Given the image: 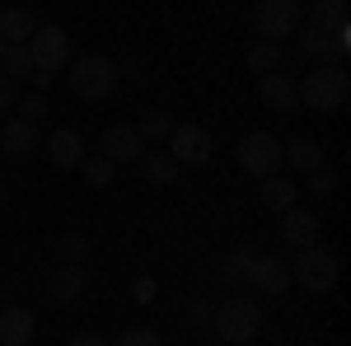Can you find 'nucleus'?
I'll use <instances>...</instances> for the list:
<instances>
[{
	"label": "nucleus",
	"instance_id": "f257e3e1",
	"mask_svg": "<svg viewBox=\"0 0 351 346\" xmlns=\"http://www.w3.org/2000/svg\"><path fill=\"white\" fill-rule=\"evenodd\" d=\"M351 94V75L347 66H319V71H309L304 80L295 84V99L304 108H314V112H332V108H342Z\"/></svg>",
	"mask_w": 351,
	"mask_h": 346
},
{
	"label": "nucleus",
	"instance_id": "f03ea898",
	"mask_svg": "<svg viewBox=\"0 0 351 346\" xmlns=\"http://www.w3.org/2000/svg\"><path fill=\"white\" fill-rule=\"evenodd\" d=\"M211 328H216L220 342L243 346V342H253V337H258V328H263V309H258L253 299L234 295V299H225V304L211 309Z\"/></svg>",
	"mask_w": 351,
	"mask_h": 346
},
{
	"label": "nucleus",
	"instance_id": "7ed1b4c3",
	"mask_svg": "<svg viewBox=\"0 0 351 346\" xmlns=\"http://www.w3.org/2000/svg\"><path fill=\"white\" fill-rule=\"evenodd\" d=\"M117 61L112 56H80V61H71V89L80 94V99H108L112 89H117Z\"/></svg>",
	"mask_w": 351,
	"mask_h": 346
},
{
	"label": "nucleus",
	"instance_id": "20e7f679",
	"mask_svg": "<svg viewBox=\"0 0 351 346\" xmlns=\"http://www.w3.org/2000/svg\"><path fill=\"white\" fill-rule=\"evenodd\" d=\"M300 24H304V10H300V0H258V5H253V28H258L267 42H281V38H291Z\"/></svg>",
	"mask_w": 351,
	"mask_h": 346
},
{
	"label": "nucleus",
	"instance_id": "39448f33",
	"mask_svg": "<svg viewBox=\"0 0 351 346\" xmlns=\"http://www.w3.org/2000/svg\"><path fill=\"white\" fill-rule=\"evenodd\" d=\"M291 276H295L304 291L328 295L332 286H337V258H332V253H324L319 243H309V248H300V258H295V267H291Z\"/></svg>",
	"mask_w": 351,
	"mask_h": 346
},
{
	"label": "nucleus",
	"instance_id": "423d86ee",
	"mask_svg": "<svg viewBox=\"0 0 351 346\" xmlns=\"http://www.w3.org/2000/svg\"><path fill=\"white\" fill-rule=\"evenodd\" d=\"M28 56H33V71L56 75V71L71 61V38H66V28L38 24V28H33V38H28Z\"/></svg>",
	"mask_w": 351,
	"mask_h": 346
},
{
	"label": "nucleus",
	"instance_id": "0eeeda50",
	"mask_svg": "<svg viewBox=\"0 0 351 346\" xmlns=\"http://www.w3.org/2000/svg\"><path fill=\"white\" fill-rule=\"evenodd\" d=\"M239 164L243 173H253V178H267L281 169V140L271 132H248L239 140Z\"/></svg>",
	"mask_w": 351,
	"mask_h": 346
},
{
	"label": "nucleus",
	"instance_id": "6e6552de",
	"mask_svg": "<svg viewBox=\"0 0 351 346\" xmlns=\"http://www.w3.org/2000/svg\"><path fill=\"white\" fill-rule=\"evenodd\" d=\"M169 145H173V164H206L211 155H216V140H211V132H206V127H197V122L173 127Z\"/></svg>",
	"mask_w": 351,
	"mask_h": 346
},
{
	"label": "nucleus",
	"instance_id": "1a4fd4ad",
	"mask_svg": "<svg viewBox=\"0 0 351 346\" xmlns=\"http://www.w3.org/2000/svg\"><path fill=\"white\" fill-rule=\"evenodd\" d=\"M300 52L304 56H324V61H347L351 52V28H337V33H319V28H309V24H300Z\"/></svg>",
	"mask_w": 351,
	"mask_h": 346
},
{
	"label": "nucleus",
	"instance_id": "9d476101",
	"mask_svg": "<svg viewBox=\"0 0 351 346\" xmlns=\"http://www.w3.org/2000/svg\"><path fill=\"white\" fill-rule=\"evenodd\" d=\"M243 281H248V286H258L263 295H281V291H286V281H291V267H286V258L253 253L248 267H243Z\"/></svg>",
	"mask_w": 351,
	"mask_h": 346
},
{
	"label": "nucleus",
	"instance_id": "9b49d317",
	"mask_svg": "<svg viewBox=\"0 0 351 346\" xmlns=\"http://www.w3.org/2000/svg\"><path fill=\"white\" fill-rule=\"evenodd\" d=\"M99 155L112 164H136L145 155V140L136 136V127H108L104 140H99Z\"/></svg>",
	"mask_w": 351,
	"mask_h": 346
},
{
	"label": "nucleus",
	"instance_id": "f8f14e48",
	"mask_svg": "<svg viewBox=\"0 0 351 346\" xmlns=\"http://www.w3.org/2000/svg\"><path fill=\"white\" fill-rule=\"evenodd\" d=\"M33 150H38V127H33V122H19V117H10L5 132H0V155H10V160H28Z\"/></svg>",
	"mask_w": 351,
	"mask_h": 346
},
{
	"label": "nucleus",
	"instance_id": "ddd939ff",
	"mask_svg": "<svg viewBox=\"0 0 351 346\" xmlns=\"http://www.w3.org/2000/svg\"><path fill=\"white\" fill-rule=\"evenodd\" d=\"M281 234L291 248H309V243H319V215L314 211H281Z\"/></svg>",
	"mask_w": 351,
	"mask_h": 346
},
{
	"label": "nucleus",
	"instance_id": "4468645a",
	"mask_svg": "<svg viewBox=\"0 0 351 346\" xmlns=\"http://www.w3.org/2000/svg\"><path fill=\"white\" fill-rule=\"evenodd\" d=\"M47 155H52L61 169H80L84 164V136L71 132V127H56V132L47 136Z\"/></svg>",
	"mask_w": 351,
	"mask_h": 346
},
{
	"label": "nucleus",
	"instance_id": "2eb2a0df",
	"mask_svg": "<svg viewBox=\"0 0 351 346\" xmlns=\"http://www.w3.org/2000/svg\"><path fill=\"white\" fill-rule=\"evenodd\" d=\"M258 99H263L267 108H276V112H291V108L300 103V99H295V80L281 75V71H271V75L258 80Z\"/></svg>",
	"mask_w": 351,
	"mask_h": 346
},
{
	"label": "nucleus",
	"instance_id": "dca6fc26",
	"mask_svg": "<svg viewBox=\"0 0 351 346\" xmlns=\"http://www.w3.org/2000/svg\"><path fill=\"white\" fill-rule=\"evenodd\" d=\"M33 342V314L28 309H5L0 314V346H28Z\"/></svg>",
	"mask_w": 351,
	"mask_h": 346
},
{
	"label": "nucleus",
	"instance_id": "f3484780",
	"mask_svg": "<svg viewBox=\"0 0 351 346\" xmlns=\"http://www.w3.org/2000/svg\"><path fill=\"white\" fill-rule=\"evenodd\" d=\"M33 28H38V19H33L28 10H19V5L0 10V42H5V47H10V42H28Z\"/></svg>",
	"mask_w": 351,
	"mask_h": 346
},
{
	"label": "nucleus",
	"instance_id": "a211bd4d",
	"mask_svg": "<svg viewBox=\"0 0 351 346\" xmlns=\"http://www.w3.org/2000/svg\"><path fill=\"white\" fill-rule=\"evenodd\" d=\"M309 28H319V33H337V28H351L347 0H314V14H309Z\"/></svg>",
	"mask_w": 351,
	"mask_h": 346
},
{
	"label": "nucleus",
	"instance_id": "6ab92c4d",
	"mask_svg": "<svg viewBox=\"0 0 351 346\" xmlns=\"http://www.w3.org/2000/svg\"><path fill=\"white\" fill-rule=\"evenodd\" d=\"M281 160H291L295 169H304V173H319V169H324V145L309 140V136H295V140L281 150Z\"/></svg>",
	"mask_w": 351,
	"mask_h": 346
},
{
	"label": "nucleus",
	"instance_id": "aec40b11",
	"mask_svg": "<svg viewBox=\"0 0 351 346\" xmlns=\"http://www.w3.org/2000/svg\"><path fill=\"white\" fill-rule=\"evenodd\" d=\"M84 281H89V276H84V267L66 262V267H61V271L52 276V286H47V291H52V299H56V304H71V299H80Z\"/></svg>",
	"mask_w": 351,
	"mask_h": 346
},
{
	"label": "nucleus",
	"instance_id": "412c9836",
	"mask_svg": "<svg viewBox=\"0 0 351 346\" xmlns=\"http://www.w3.org/2000/svg\"><path fill=\"white\" fill-rule=\"evenodd\" d=\"M263 206L267 211H291L295 206V183L286 173H267L263 178Z\"/></svg>",
	"mask_w": 351,
	"mask_h": 346
},
{
	"label": "nucleus",
	"instance_id": "4be33fe9",
	"mask_svg": "<svg viewBox=\"0 0 351 346\" xmlns=\"http://www.w3.org/2000/svg\"><path fill=\"white\" fill-rule=\"evenodd\" d=\"M0 75H10V80H33V56H28V42H10L5 52H0Z\"/></svg>",
	"mask_w": 351,
	"mask_h": 346
},
{
	"label": "nucleus",
	"instance_id": "5701e85b",
	"mask_svg": "<svg viewBox=\"0 0 351 346\" xmlns=\"http://www.w3.org/2000/svg\"><path fill=\"white\" fill-rule=\"evenodd\" d=\"M178 169L183 164H173V155H141V173H145V183H155V187H169L178 178Z\"/></svg>",
	"mask_w": 351,
	"mask_h": 346
},
{
	"label": "nucleus",
	"instance_id": "b1692460",
	"mask_svg": "<svg viewBox=\"0 0 351 346\" xmlns=\"http://www.w3.org/2000/svg\"><path fill=\"white\" fill-rule=\"evenodd\" d=\"M276 61H281V42H267V38H263V42H253V47H248V71H253L258 80L276 71Z\"/></svg>",
	"mask_w": 351,
	"mask_h": 346
},
{
	"label": "nucleus",
	"instance_id": "393cba45",
	"mask_svg": "<svg viewBox=\"0 0 351 346\" xmlns=\"http://www.w3.org/2000/svg\"><path fill=\"white\" fill-rule=\"evenodd\" d=\"M136 136H141V140H169V136H173V117H169V112H150V117L136 127Z\"/></svg>",
	"mask_w": 351,
	"mask_h": 346
},
{
	"label": "nucleus",
	"instance_id": "a878e982",
	"mask_svg": "<svg viewBox=\"0 0 351 346\" xmlns=\"http://www.w3.org/2000/svg\"><path fill=\"white\" fill-rule=\"evenodd\" d=\"M84 183H94V187H108L112 183V169H117V164L112 160H104V155H84Z\"/></svg>",
	"mask_w": 351,
	"mask_h": 346
},
{
	"label": "nucleus",
	"instance_id": "bb28decb",
	"mask_svg": "<svg viewBox=\"0 0 351 346\" xmlns=\"http://www.w3.org/2000/svg\"><path fill=\"white\" fill-rule=\"evenodd\" d=\"M14 117H19V122H33V127H38V122L47 117V99H43V94H28V99H19V112H14Z\"/></svg>",
	"mask_w": 351,
	"mask_h": 346
},
{
	"label": "nucleus",
	"instance_id": "cd10ccee",
	"mask_svg": "<svg viewBox=\"0 0 351 346\" xmlns=\"http://www.w3.org/2000/svg\"><path fill=\"white\" fill-rule=\"evenodd\" d=\"M248 258H253L248 248H239V253H230V258L220 262V276H225L230 286H234V281H243V267H248Z\"/></svg>",
	"mask_w": 351,
	"mask_h": 346
},
{
	"label": "nucleus",
	"instance_id": "c85d7f7f",
	"mask_svg": "<svg viewBox=\"0 0 351 346\" xmlns=\"http://www.w3.org/2000/svg\"><path fill=\"white\" fill-rule=\"evenodd\" d=\"M108 346H160V337L150 332V328H127V332H117V342Z\"/></svg>",
	"mask_w": 351,
	"mask_h": 346
},
{
	"label": "nucleus",
	"instance_id": "c756f323",
	"mask_svg": "<svg viewBox=\"0 0 351 346\" xmlns=\"http://www.w3.org/2000/svg\"><path fill=\"white\" fill-rule=\"evenodd\" d=\"M61 258H66V262H75V267H84V258H89V243H84L80 234H66V239H61Z\"/></svg>",
	"mask_w": 351,
	"mask_h": 346
},
{
	"label": "nucleus",
	"instance_id": "7c9ffc66",
	"mask_svg": "<svg viewBox=\"0 0 351 346\" xmlns=\"http://www.w3.org/2000/svg\"><path fill=\"white\" fill-rule=\"evenodd\" d=\"M14 99H19V94H14V80H10V75H0V112H10Z\"/></svg>",
	"mask_w": 351,
	"mask_h": 346
},
{
	"label": "nucleus",
	"instance_id": "2f4dec72",
	"mask_svg": "<svg viewBox=\"0 0 351 346\" xmlns=\"http://www.w3.org/2000/svg\"><path fill=\"white\" fill-rule=\"evenodd\" d=\"M192 319H197V328H211V304H206V299H192Z\"/></svg>",
	"mask_w": 351,
	"mask_h": 346
},
{
	"label": "nucleus",
	"instance_id": "473e14b6",
	"mask_svg": "<svg viewBox=\"0 0 351 346\" xmlns=\"http://www.w3.org/2000/svg\"><path fill=\"white\" fill-rule=\"evenodd\" d=\"M71 346H108V342H104L99 332H75V337H71Z\"/></svg>",
	"mask_w": 351,
	"mask_h": 346
},
{
	"label": "nucleus",
	"instance_id": "72a5a7b5",
	"mask_svg": "<svg viewBox=\"0 0 351 346\" xmlns=\"http://www.w3.org/2000/svg\"><path fill=\"white\" fill-rule=\"evenodd\" d=\"M309 187H314V192H332V173H324V169H319V173L309 178Z\"/></svg>",
	"mask_w": 351,
	"mask_h": 346
},
{
	"label": "nucleus",
	"instance_id": "f704fd0d",
	"mask_svg": "<svg viewBox=\"0 0 351 346\" xmlns=\"http://www.w3.org/2000/svg\"><path fill=\"white\" fill-rule=\"evenodd\" d=\"M52 80H56V75H47V71H33V80H28V84H38V89H47Z\"/></svg>",
	"mask_w": 351,
	"mask_h": 346
},
{
	"label": "nucleus",
	"instance_id": "c9c22d12",
	"mask_svg": "<svg viewBox=\"0 0 351 346\" xmlns=\"http://www.w3.org/2000/svg\"><path fill=\"white\" fill-rule=\"evenodd\" d=\"M0 206H5V187H0Z\"/></svg>",
	"mask_w": 351,
	"mask_h": 346
},
{
	"label": "nucleus",
	"instance_id": "e433bc0d",
	"mask_svg": "<svg viewBox=\"0 0 351 346\" xmlns=\"http://www.w3.org/2000/svg\"><path fill=\"white\" fill-rule=\"evenodd\" d=\"M0 52H5V42H0Z\"/></svg>",
	"mask_w": 351,
	"mask_h": 346
}]
</instances>
